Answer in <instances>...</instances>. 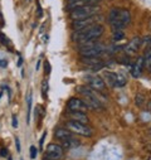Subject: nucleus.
I'll use <instances>...</instances> for the list:
<instances>
[{
	"label": "nucleus",
	"instance_id": "nucleus-1",
	"mask_svg": "<svg viewBox=\"0 0 151 160\" xmlns=\"http://www.w3.org/2000/svg\"><path fill=\"white\" fill-rule=\"evenodd\" d=\"M105 32V28L102 24H95L91 27H87L80 32H74L72 34V41L78 42V43H86V42H92L98 39Z\"/></svg>",
	"mask_w": 151,
	"mask_h": 160
},
{
	"label": "nucleus",
	"instance_id": "nucleus-2",
	"mask_svg": "<svg viewBox=\"0 0 151 160\" xmlns=\"http://www.w3.org/2000/svg\"><path fill=\"white\" fill-rule=\"evenodd\" d=\"M106 51V47L97 43L96 41L80 43V56L86 58H100L103 52Z\"/></svg>",
	"mask_w": 151,
	"mask_h": 160
},
{
	"label": "nucleus",
	"instance_id": "nucleus-3",
	"mask_svg": "<svg viewBox=\"0 0 151 160\" xmlns=\"http://www.w3.org/2000/svg\"><path fill=\"white\" fill-rule=\"evenodd\" d=\"M77 92L85 97L83 102L87 105L88 110H103V105L101 103V101L98 100V97L93 90H91L86 86H78Z\"/></svg>",
	"mask_w": 151,
	"mask_h": 160
},
{
	"label": "nucleus",
	"instance_id": "nucleus-4",
	"mask_svg": "<svg viewBox=\"0 0 151 160\" xmlns=\"http://www.w3.org/2000/svg\"><path fill=\"white\" fill-rule=\"evenodd\" d=\"M100 13L98 5H83L81 8H77L69 13V17L72 20H82L91 17H95Z\"/></svg>",
	"mask_w": 151,
	"mask_h": 160
},
{
	"label": "nucleus",
	"instance_id": "nucleus-5",
	"mask_svg": "<svg viewBox=\"0 0 151 160\" xmlns=\"http://www.w3.org/2000/svg\"><path fill=\"white\" fill-rule=\"evenodd\" d=\"M66 128H67L72 134H77V135L85 136V138H91V136L93 135L92 128H90L88 125L81 124V122L72 121V120H69V121L66 122Z\"/></svg>",
	"mask_w": 151,
	"mask_h": 160
},
{
	"label": "nucleus",
	"instance_id": "nucleus-6",
	"mask_svg": "<svg viewBox=\"0 0 151 160\" xmlns=\"http://www.w3.org/2000/svg\"><path fill=\"white\" fill-rule=\"evenodd\" d=\"M100 20H103V17L102 15H95V17H91V18H87V19H82V20H73L72 22V28L74 32H80L87 27H91V25H95V24H98Z\"/></svg>",
	"mask_w": 151,
	"mask_h": 160
},
{
	"label": "nucleus",
	"instance_id": "nucleus-7",
	"mask_svg": "<svg viewBox=\"0 0 151 160\" xmlns=\"http://www.w3.org/2000/svg\"><path fill=\"white\" fill-rule=\"evenodd\" d=\"M63 154H64V149L59 144L51 142V144H48V146L46 149L47 160H59L63 158Z\"/></svg>",
	"mask_w": 151,
	"mask_h": 160
},
{
	"label": "nucleus",
	"instance_id": "nucleus-8",
	"mask_svg": "<svg viewBox=\"0 0 151 160\" xmlns=\"http://www.w3.org/2000/svg\"><path fill=\"white\" fill-rule=\"evenodd\" d=\"M88 110L87 105L83 102V100L78 97H71L67 102V111H78V112H86Z\"/></svg>",
	"mask_w": 151,
	"mask_h": 160
},
{
	"label": "nucleus",
	"instance_id": "nucleus-9",
	"mask_svg": "<svg viewBox=\"0 0 151 160\" xmlns=\"http://www.w3.org/2000/svg\"><path fill=\"white\" fill-rule=\"evenodd\" d=\"M140 48H141V38L135 37V38H132L131 41L124 47V51H125V53L127 56L131 57V56H135L139 52Z\"/></svg>",
	"mask_w": 151,
	"mask_h": 160
},
{
	"label": "nucleus",
	"instance_id": "nucleus-10",
	"mask_svg": "<svg viewBox=\"0 0 151 160\" xmlns=\"http://www.w3.org/2000/svg\"><path fill=\"white\" fill-rule=\"evenodd\" d=\"M88 85L91 87V90H93L95 92L96 91H100V92H103L106 88H107V85L105 82V79H102L101 77H90L88 78Z\"/></svg>",
	"mask_w": 151,
	"mask_h": 160
},
{
	"label": "nucleus",
	"instance_id": "nucleus-11",
	"mask_svg": "<svg viewBox=\"0 0 151 160\" xmlns=\"http://www.w3.org/2000/svg\"><path fill=\"white\" fill-rule=\"evenodd\" d=\"M67 116L76 122H81L85 125L90 124V117L86 115V112H78V111H67Z\"/></svg>",
	"mask_w": 151,
	"mask_h": 160
},
{
	"label": "nucleus",
	"instance_id": "nucleus-12",
	"mask_svg": "<svg viewBox=\"0 0 151 160\" xmlns=\"http://www.w3.org/2000/svg\"><path fill=\"white\" fill-rule=\"evenodd\" d=\"M144 69H145V68H144V57L141 56V57H139V58L136 59V63H135V66H134L132 69H131L132 77H134V78H139V77L141 76V73H142Z\"/></svg>",
	"mask_w": 151,
	"mask_h": 160
},
{
	"label": "nucleus",
	"instance_id": "nucleus-13",
	"mask_svg": "<svg viewBox=\"0 0 151 160\" xmlns=\"http://www.w3.org/2000/svg\"><path fill=\"white\" fill-rule=\"evenodd\" d=\"M54 138L61 140V141H64V140H67L69 138H73V134L67 128H58L54 131Z\"/></svg>",
	"mask_w": 151,
	"mask_h": 160
},
{
	"label": "nucleus",
	"instance_id": "nucleus-14",
	"mask_svg": "<svg viewBox=\"0 0 151 160\" xmlns=\"http://www.w3.org/2000/svg\"><path fill=\"white\" fill-rule=\"evenodd\" d=\"M116 20L120 22L124 27H126V25H129L130 22H131V13H130L127 9H120V12H119V17H117Z\"/></svg>",
	"mask_w": 151,
	"mask_h": 160
},
{
	"label": "nucleus",
	"instance_id": "nucleus-15",
	"mask_svg": "<svg viewBox=\"0 0 151 160\" xmlns=\"http://www.w3.org/2000/svg\"><path fill=\"white\" fill-rule=\"evenodd\" d=\"M80 144H81L80 140L76 139V138L73 136V138H69V139L62 141V148H63L64 150H71V149H74V148L80 146Z\"/></svg>",
	"mask_w": 151,
	"mask_h": 160
},
{
	"label": "nucleus",
	"instance_id": "nucleus-16",
	"mask_svg": "<svg viewBox=\"0 0 151 160\" xmlns=\"http://www.w3.org/2000/svg\"><path fill=\"white\" fill-rule=\"evenodd\" d=\"M105 78H106V82L111 86V87H116V78H117V73L115 72H110L106 71L105 72ZM106 83V85H107Z\"/></svg>",
	"mask_w": 151,
	"mask_h": 160
},
{
	"label": "nucleus",
	"instance_id": "nucleus-17",
	"mask_svg": "<svg viewBox=\"0 0 151 160\" xmlns=\"http://www.w3.org/2000/svg\"><path fill=\"white\" fill-rule=\"evenodd\" d=\"M142 57H144V68L151 72V48L145 49Z\"/></svg>",
	"mask_w": 151,
	"mask_h": 160
},
{
	"label": "nucleus",
	"instance_id": "nucleus-18",
	"mask_svg": "<svg viewBox=\"0 0 151 160\" xmlns=\"http://www.w3.org/2000/svg\"><path fill=\"white\" fill-rule=\"evenodd\" d=\"M127 82V78L122 74V73H117V78H116V87H124Z\"/></svg>",
	"mask_w": 151,
	"mask_h": 160
},
{
	"label": "nucleus",
	"instance_id": "nucleus-19",
	"mask_svg": "<svg viewBox=\"0 0 151 160\" xmlns=\"http://www.w3.org/2000/svg\"><path fill=\"white\" fill-rule=\"evenodd\" d=\"M81 61H82L83 63H86V64L91 66V67H93V66H96V64L101 63V61H100L98 58H86V57H81Z\"/></svg>",
	"mask_w": 151,
	"mask_h": 160
},
{
	"label": "nucleus",
	"instance_id": "nucleus-20",
	"mask_svg": "<svg viewBox=\"0 0 151 160\" xmlns=\"http://www.w3.org/2000/svg\"><path fill=\"white\" fill-rule=\"evenodd\" d=\"M145 102H146V97H145L142 93H137V95L135 96V105H136L137 107H142V106L145 105Z\"/></svg>",
	"mask_w": 151,
	"mask_h": 160
},
{
	"label": "nucleus",
	"instance_id": "nucleus-21",
	"mask_svg": "<svg viewBox=\"0 0 151 160\" xmlns=\"http://www.w3.org/2000/svg\"><path fill=\"white\" fill-rule=\"evenodd\" d=\"M122 39H125L124 30H121V32H113V34H112V41L113 42H120V41H122Z\"/></svg>",
	"mask_w": 151,
	"mask_h": 160
},
{
	"label": "nucleus",
	"instance_id": "nucleus-22",
	"mask_svg": "<svg viewBox=\"0 0 151 160\" xmlns=\"http://www.w3.org/2000/svg\"><path fill=\"white\" fill-rule=\"evenodd\" d=\"M141 46L147 49V48H151V35H147L145 37L144 39H141Z\"/></svg>",
	"mask_w": 151,
	"mask_h": 160
},
{
	"label": "nucleus",
	"instance_id": "nucleus-23",
	"mask_svg": "<svg viewBox=\"0 0 151 160\" xmlns=\"http://www.w3.org/2000/svg\"><path fill=\"white\" fill-rule=\"evenodd\" d=\"M42 93H43V97L47 98V95H48V79H44L42 82Z\"/></svg>",
	"mask_w": 151,
	"mask_h": 160
},
{
	"label": "nucleus",
	"instance_id": "nucleus-24",
	"mask_svg": "<svg viewBox=\"0 0 151 160\" xmlns=\"http://www.w3.org/2000/svg\"><path fill=\"white\" fill-rule=\"evenodd\" d=\"M27 102H28V117H27V121H28V124H29V122H30V110H32V93L28 95Z\"/></svg>",
	"mask_w": 151,
	"mask_h": 160
},
{
	"label": "nucleus",
	"instance_id": "nucleus-25",
	"mask_svg": "<svg viewBox=\"0 0 151 160\" xmlns=\"http://www.w3.org/2000/svg\"><path fill=\"white\" fill-rule=\"evenodd\" d=\"M29 151H30V159L34 160L37 158V155H38V149L35 146H30V150Z\"/></svg>",
	"mask_w": 151,
	"mask_h": 160
},
{
	"label": "nucleus",
	"instance_id": "nucleus-26",
	"mask_svg": "<svg viewBox=\"0 0 151 160\" xmlns=\"http://www.w3.org/2000/svg\"><path fill=\"white\" fill-rule=\"evenodd\" d=\"M0 42H2L3 44H5V46H8L10 42H9V39H8V37L7 35H4V34H2L0 33Z\"/></svg>",
	"mask_w": 151,
	"mask_h": 160
},
{
	"label": "nucleus",
	"instance_id": "nucleus-27",
	"mask_svg": "<svg viewBox=\"0 0 151 160\" xmlns=\"http://www.w3.org/2000/svg\"><path fill=\"white\" fill-rule=\"evenodd\" d=\"M37 14H38V17H39V18L43 17V10H42V7H41L39 2H38V4H37Z\"/></svg>",
	"mask_w": 151,
	"mask_h": 160
},
{
	"label": "nucleus",
	"instance_id": "nucleus-28",
	"mask_svg": "<svg viewBox=\"0 0 151 160\" xmlns=\"http://www.w3.org/2000/svg\"><path fill=\"white\" fill-rule=\"evenodd\" d=\"M44 71H46V74H49L51 73V63L48 62V61H46V63H44Z\"/></svg>",
	"mask_w": 151,
	"mask_h": 160
},
{
	"label": "nucleus",
	"instance_id": "nucleus-29",
	"mask_svg": "<svg viewBox=\"0 0 151 160\" xmlns=\"http://www.w3.org/2000/svg\"><path fill=\"white\" fill-rule=\"evenodd\" d=\"M0 156H3V158L8 156V149L7 148H2V149H0Z\"/></svg>",
	"mask_w": 151,
	"mask_h": 160
},
{
	"label": "nucleus",
	"instance_id": "nucleus-30",
	"mask_svg": "<svg viewBox=\"0 0 151 160\" xmlns=\"http://www.w3.org/2000/svg\"><path fill=\"white\" fill-rule=\"evenodd\" d=\"M101 2V0H86V4L87 5H96Z\"/></svg>",
	"mask_w": 151,
	"mask_h": 160
},
{
	"label": "nucleus",
	"instance_id": "nucleus-31",
	"mask_svg": "<svg viewBox=\"0 0 151 160\" xmlns=\"http://www.w3.org/2000/svg\"><path fill=\"white\" fill-rule=\"evenodd\" d=\"M46 136H47V131H44V132H43V135H42L41 140H39V145H41V148H42V146H43V144H44V139H46Z\"/></svg>",
	"mask_w": 151,
	"mask_h": 160
},
{
	"label": "nucleus",
	"instance_id": "nucleus-32",
	"mask_svg": "<svg viewBox=\"0 0 151 160\" xmlns=\"http://www.w3.org/2000/svg\"><path fill=\"white\" fill-rule=\"evenodd\" d=\"M8 66V62L5 61V59H0V67H3V68H5Z\"/></svg>",
	"mask_w": 151,
	"mask_h": 160
},
{
	"label": "nucleus",
	"instance_id": "nucleus-33",
	"mask_svg": "<svg viewBox=\"0 0 151 160\" xmlns=\"http://www.w3.org/2000/svg\"><path fill=\"white\" fill-rule=\"evenodd\" d=\"M18 126V120H17V116L14 115L13 116V128H17Z\"/></svg>",
	"mask_w": 151,
	"mask_h": 160
},
{
	"label": "nucleus",
	"instance_id": "nucleus-34",
	"mask_svg": "<svg viewBox=\"0 0 151 160\" xmlns=\"http://www.w3.org/2000/svg\"><path fill=\"white\" fill-rule=\"evenodd\" d=\"M15 144H17V150L20 152V142H19V139L18 138L15 139Z\"/></svg>",
	"mask_w": 151,
	"mask_h": 160
},
{
	"label": "nucleus",
	"instance_id": "nucleus-35",
	"mask_svg": "<svg viewBox=\"0 0 151 160\" xmlns=\"http://www.w3.org/2000/svg\"><path fill=\"white\" fill-rule=\"evenodd\" d=\"M39 67H41V61H38V63H37V69H39Z\"/></svg>",
	"mask_w": 151,
	"mask_h": 160
},
{
	"label": "nucleus",
	"instance_id": "nucleus-36",
	"mask_svg": "<svg viewBox=\"0 0 151 160\" xmlns=\"http://www.w3.org/2000/svg\"><path fill=\"white\" fill-rule=\"evenodd\" d=\"M147 107H149V110L151 111V101H149V105H147Z\"/></svg>",
	"mask_w": 151,
	"mask_h": 160
},
{
	"label": "nucleus",
	"instance_id": "nucleus-37",
	"mask_svg": "<svg viewBox=\"0 0 151 160\" xmlns=\"http://www.w3.org/2000/svg\"><path fill=\"white\" fill-rule=\"evenodd\" d=\"M71 2H83V0H71Z\"/></svg>",
	"mask_w": 151,
	"mask_h": 160
},
{
	"label": "nucleus",
	"instance_id": "nucleus-38",
	"mask_svg": "<svg viewBox=\"0 0 151 160\" xmlns=\"http://www.w3.org/2000/svg\"><path fill=\"white\" fill-rule=\"evenodd\" d=\"M150 134H151V129H150Z\"/></svg>",
	"mask_w": 151,
	"mask_h": 160
},
{
	"label": "nucleus",
	"instance_id": "nucleus-39",
	"mask_svg": "<svg viewBox=\"0 0 151 160\" xmlns=\"http://www.w3.org/2000/svg\"><path fill=\"white\" fill-rule=\"evenodd\" d=\"M149 160H151V158H149Z\"/></svg>",
	"mask_w": 151,
	"mask_h": 160
},
{
	"label": "nucleus",
	"instance_id": "nucleus-40",
	"mask_svg": "<svg viewBox=\"0 0 151 160\" xmlns=\"http://www.w3.org/2000/svg\"><path fill=\"white\" fill-rule=\"evenodd\" d=\"M27 2H30V0H27Z\"/></svg>",
	"mask_w": 151,
	"mask_h": 160
}]
</instances>
